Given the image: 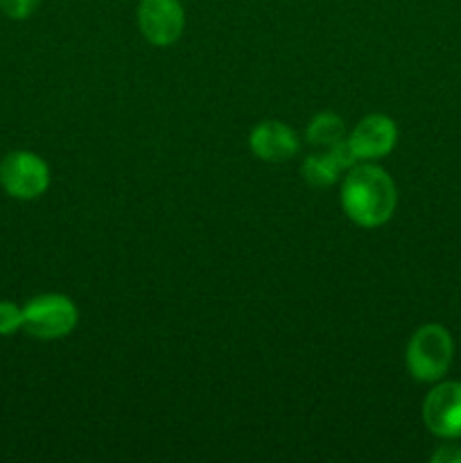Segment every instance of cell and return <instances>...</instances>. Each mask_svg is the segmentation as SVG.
Here are the masks:
<instances>
[{
  "instance_id": "30bf717a",
  "label": "cell",
  "mask_w": 461,
  "mask_h": 463,
  "mask_svg": "<svg viewBox=\"0 0 461 463\" xmlns=\"http://www.w3.org/2000/svg\"><path fill=\"white\" fill-rule=\"evenodd\" d=\"M346 125L334 113H319L307 125V143L319 149H333L346 143Z\"/></svg>"
},
{
  "instance_id": "5b68a950",
  "label": "cell",
  "mask_w": 461,
  "mask_h": 463,
  "mask_svg": "<svg viewBox=\"0 0 461 463\" xmlns=\"http://www.w3.org/2000/svg\"><path fill=\"white\" fill-rule=\"evenodd\" d=\"M185 25L179 0H140L138 27L149 43L165 48L181 36Z\"/></svg>"
},
{
  "instance_id": "8fae6325",
  "label": "cell",
  "mask_w": 461,
  "mask_h": 463,
  "mask_svg": "<svg viewBox=\"0 0 461 463\" xmlns=\"http://www.w3.org/2000/svg\"><path fill=\"white\" fill-rule=\"evenodd\" d=\"M23 328V310L9 301H0V335H14Z\"/></svg>"
},
{
  "instance_id": "7a4b0ae2",
  "label": "cell",
  "mask_w": 461,
  "mask_h": 463,
  "mask_svg": "<svg viewBox=\"0 0 461 463\" xmlns=\"http://www.w3.org/2000/svg\"><path fill=\"white\" fill-rule=\"evenodd\" d=\"M452 353L455 344L450 333L443 326L428 324L416 330L407 344V371L420 383H434L450 369Z\"/></svg>"
},
{
  "instance_id": "ba28073f",
  "label": "cell",
  "mask_w": 461,
  "mask_h": 463,
  "mask_svg": "<svg viewBox=\"0 0 461 463\" xmlns=\"http://www.w3.org/2000/svg\"><path fill=\"white\" fill-rule=\"evenodd\" d=\"M249 147L260 161L283 163L296 156L298 136L296 131L289 129L283 122L265 120L253 127L251 136H249Z\"/></svg>"
},
{
  "instance_id": "9c48e42d",
  "label": "cell",
  "mask_w": 461,
  "mask_h": 463,
  "mask_svg": "<svg viewBox=\"0 0 461 463\" xmlns=\"http://www.w3.org/2000/svg\"><path fill=\"white\" fill-rule=\"evenodd\" d=\"M355 163L357 161L348 149V143H342L333 149H321V152L310 154L303 161L301 175L315 188H328L339 179L343 170H351Z\"/></svg>"
},
{
  "instance_id": "8992f818",
  "label": "cell",
  "mask_w": 461,
  "mask_h": 463,
  "mask_svg": "<svg viewBox=\"0 0 461 463\" xmlns=\"http://www.w3.org/2000/svg\"><path fill=\"white\" fill-rule=\"evenodd\" d=\"M423 420L437 437H461V383L437 384L425 396Z\"/></svg>"
},
{
  "instance_id": "52a82bcc",
  "label": "cell",
  "mask_w": 461,
  "mask_h": 463,
  "mask_svg": "<svg viewBox=\"0 0 461 463\" xmlns=\"http://www.w3.org/2000/svg\"><path fill=\"white\" fill-rule=\"evenodd\" d=\"M396 122L382 113H373V116H366L364 120H360V125L351 131L346 143L355 161H378L396 147Z\"/></svg>"
},
{
  "instance_id": "4fadbf2b",
  "label": "cell",
  "mask_w": 461,
  "mask_h": 463,
  "mask_svg": "<svg viewBox=\"0 0 461 463\" xmlns=\"http://www.w3.org/2000/svg\"><path fill=\"white\" fill-rule=\"evenodd\" d=\"M432 461L443 463V461H461V450H456L455 446H443L441 450L434 452Z\"/></svg>"
},
{
  "instance_id": "277c9868",
  "label": "cell",
  "mask_w": 461,
  "mask_h": 463,
  "mask_svg": "<svg viewBox=\"0 0 461 463\" xmlns=\"http://www.w3.org/2000/svg\"><path fill=\"white\" fill-rule=\"evenodd\" d=\"M0 184L12 197L36 199L48 190L50 170L36 154L12 152L0 163Z\"/></svg>"
},
{
  "instance_id": "6da1fadb",
  "label": "cell",
  "mask_w": 461,
  "mask_h": 463,
  "mask_svg": "<svg viewBox=\"0 0 461 463\" xmlns=\"http://www.w3.org/2000/svg\"><path fill=\"white\" fill-rule=\"evenodd\" d=\"M398 193L391 176L378 165H353L342 184V206L355 224L375 229L391 220Z\"/></svg>"
},
{
  "instance_id": "7c38bea8",
  "label": "cell",
  "mask_w": 461,
  "mask_h": 463,
  "mask_svg": "<svg viewBox=\"0 0 461 463\" xmlns=\"http://www.w3.org/2000/svg\"><path fill=\"white\" fill-rule=\"evenodd\" d=\"M39 5L41 0H0V12H3L5 16L23 21V18L32 16Z\"/></svg>"
},
{
  "instance_id": "3957f363",
  "label": "cell",
  "mask_w": 461,
  "mask_h": 463,
  "mask_svg": "<svg viewBox=\"0 0 461 463\" xmlns=\"http://www.w3.org/2000/svg\"><path fill=\"white\" fill-rule=\"evenodd\" d=\"M80 319L75 303L63 294H41L23 307V328L36 339H61Z\"/></svg>"
}]
</instances>
